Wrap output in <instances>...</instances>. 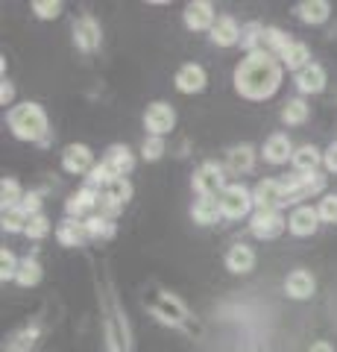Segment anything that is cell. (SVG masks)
Segmentation results:
<instances>
[{
  "label": "cell",
  "instance_id": "30bf717a",
  "mask_svg": "<svg viewBox=\"0 0 337 352\" xmlns=\"http://www.w3.org/2000/svg\"><path fill=\"white\" fill-rule=\"evenodd\" d=\"M320 223L323 220H320L317 206H297L288 214V232L297 238H311L320 229Z\"/></svg>",
  "mask_w": 337,
  "mask_h": 352
},
{
  "label": "cell",
  "instance_id": "7c38bea8",
  "mask_svg": "<svg viewBox=\"0 0 337 352\" xmlns=\"http://www.w3.org/2000/svg\"><path fill=\"white\" fill-rule=\"evenodd\" d=\"M103 203V194L91 188V185H85V188H80L77 194L68 197V203H65V212H68V217H77V220H85L94 214V208H100Z\"/></svg>",
  "mask_w": 337,
  "mask_h": 352
},
{
  "label": "cell",
  "instance_id": "5b68a950",
  "mask_svg": "<svg viewBox=\"0 0 337 352\" xmlns=\"http://www.w3.org/2000/svg\"><path fill=\"white\" fill-rule=\"evenodd\" d=\"M288 229V217H281L279 208H255L249 217V232L261 241H273Z\"/></svg>",
  "mask_w": 337,
  "mask_h": 352
},
{
  "label": "cell",
  "instance_id": "bcb514c9",
  "mask_svg": "<svg viewBox=\"0 0 337 352\" xmlns=\"http://www.w3.org/2000/svg\"><path fill=\"white\" fill-rule=\"evenodd\" d=\"M308 352H334V346L329 344V340H317V344H311Z\"/></svg>",
  "mask_w": 337,
  "mask_h": 352
},
{
  "label": "cell",
  "instance_id": "603a6c76",
  "mask_svg": "<svg viewBox=\"0 0 337 352\" xmlns=\"http://www.w3.org/2000/svg\"><path fill=\"white\" fill-rule=\"evenodd\" d=\"M56 241L62 247H82L85 241H91L89 232H85V223L77 217H65L56 226Z\"/></svg>",
  "mask_w": 337,
  "mask_h": 352
},
{
  "label": "cell",
  "instance_id": "d4e9b609",
  "mask_svg": "<svg viewBox=\"0 0 337 352\" xmlns=\"http://www.w3.org/2000/svg\"><path fill=\"white\" fill-rule=\"evenodd\" d=\"M106 164H108V170H112L115 176H126L129 170L135 168V153L129 150L126 144H112L106 150V159H103Z\"/></svg>",
  "mask_w": 337,
  "mask_h": 352
},
{
  "label": "cell",
  "instance_id": "7a4b0ae2",
  "mask_svg": "<svg viewBox=\"0 0 337 352\" xmlns=\"http://www.w3.org/2000/svg\"><path fill=\"white\" fill-rule=\"evenodd\" d=\"M6 124H9V129H12V135L18 141H38V144H45L47 135H50L47 112L38 103H18V106H12L9 109V115H6Z\"/></svg>",
  "mask_w": 337,
  "mask_h": 352
},
{
  "label": "cell",
  "instance_id": "8fae6325",
  "mask_svg": "<svg viewBox=\"0 0 337 352\" xmlns=\"http://www.w3.org/2000/svg\"><path fill=\"white\" fill-rule=\"evenodd\" d=\"M153 314L159 317V323L165 326H185L188 323V305H185L176 294H165L153 302Z\"/></svg>",
  "mask_w": 337,
  "mask_h": 352
},
{
  "label": "cell",
  "instance_id": "5bb4252c",
  "mask_svg": "<svg viewBox=\"0 0 337 352\" xmlns=\"http://www.w3.org/2000/svg\"><path fill=\"white\" fill-rule=\"evenodd\" d=\"M62 168L73 173V176H82V173H91L94 170V153L89 144H68L62 150Z\"/></svg>",
  "mask_w": 337,
  "mask_h": 352
},
{
  "label": "cell",
  "instance_id": "b9f144b4",
  "mask_svg": "<svg viewBox=\"0 0 337 352\" xmlns=\"http://www.w3.org/2000/svg\"><path fill=\"white\" fill-rule=\"evenodd\" d=\"M108 179H115V173L108 170V164H106V162L94 164V170L89 173V185H91V188H97V185H100V188H103V185H106Z\"/></svg>",
  "mask_w": 337,
  "mask_h": 352
},
{
  "label": "cell",
  "instance_id": "9a60e30c",
  "mask_svg": "<svg viewBox=\"0 0 337 352\" xmlns=\"http://www.w3.org/2000/svg\"><path fill=\"white\" fill-rule=\"evenodd\" d=\"M205 82H209V74H205V68L197 62L182 65L176 76H173V85H176V91H182V94H200Z\"/></svg>",
  "mask_w": 337,
  "mask_h": 352
},
{
  "label": "cell",
  "instance_id": "74e56055",
  "mask_svg": "<svg viewBox=\"0 0 337 352\" xmlns=\"http://www.w3.org/2000/svg\"><path fill=\"white\" fill-rule=\"evenodd\" d=\"M50 229H53V223H50V217L41 212V214H36V217H30V223H27V238H32V241H41V238H47L50 235Z\"/></svg>",
  "mask_w": 337,
  "mask_h": 352
},
{
  "label": "cell",
  "instance_id": "f1b7e54d",
  "mask_svg": "<svg viewBox=\"0 0 337 352\" xmlns=\"http://www.w3.org/2000/svg\"><path fill=\"white\" fill-rule=\"evenodd\" d=\"M308 118H311V106L305 103V97H290L285 109H281V124L288 126H302Z\"/></svg>",
  "mask_w": 337,
  "mask_h": 352
},
{
  "label": "cell",
  "instance_id": "44dd1931",
  "mask_svg": "<svg viewBox=\"0 0 337 352\" xmlns=\"http://www.w3.org/2000/svg\"><path fill=\"white\" fill-rule=\"evenodd\" d=\"M293 153H297V147L290 144V138L285 132H276V135H270L264 141V153H261V156L270 164H285L288 159H293Z\"/></svg>",
  "mask_w": 337,
  "mask_h": 352
},
{
  "label": "cell",
  "instance_id": "277c9868",
  "mask_svg": "<svg viewBox=\"0 0 337 352\" xmlns=\"http://www.w3.org/2000/svg\"><path fill=\"white\" fill-rule=\"evenodd\" d=\"M217 203H220V212L223 217H229V220H244L249 217V212H253V191L246 188V185L241 182H232V185H226V191L217 197Z\"/></svg>",
  "mask_w": 337,
  "mask_h": 352
},
{
  "label": "cell",
  "instance_id": "ee69618b",
  "mask_svg": "<svg viewBox=\"0 0 337 352\" xmlns=\"http://www.w3.org/2000/svg\"><path fill=\"white\" fill-rule=\"evenodd\" d=\"M323 164H325V170H332L337 173V144H332L329 150L323 153Z\"/></svg>",
  "mask_w": 337,
  "mask_h": 352
},
{
  "label": "cell",
  "instance_id": "836d02e7",
  "mask_svg": "<svg viewBox=\"0 0 337 352\" xmlns=\"http://www.w3.org/2000/svg\"><path fill=\"white\" fill-rule=\"evenodd\" d=\"M27 223H30V214L24 208H6L3 214H0V226H3V232H27Z\"/></svg>",
  "mask_w": 337,
  "mask_h": 352
},
{
  "label": "cell",
  "instance_id": "ffe728a7",
  "mask_svg": "<svg viewBox=\"0 0 337 352\" xmlns=\"http://www.w3.org/2000/svg\"><path fill=\"white\" fill-rule=\"evenodd\" d=\"M255 250L246 247V244H232L229 250H226V270L229 273H237V276H244V273L255 270Z\"/></svg>",
  "mask_w": 337,
  "mask_h": 352
},
{
  "label": "cell",
  "instance_id": "ab89813d",
  "mask_svg": "<svg viewBox=\"0 0 337 352\" xmlns=\"http://www.w3.org/2000/svg\"><path fill=\"white\" fill-rule=\"evenodd\" d=\"M32 12L41 21H53L62 15V3L59 0H32Z\"/></svg>",
  "mask_w": 337,
  "mask_h": 352
},
{
  "label": "cell",
  "instance_id": "7402d4cb",
  "mask_svg": "<svg viewBox=\"0 0 337 352\" xmlns=\"http://www.w3.org/2000/svg\"><path fill=\"white\" fill-rule=\"evenodd\" d=\"M297 18L302 21V24H325V21L332 18V3L329 0H299L297 3Z\"/></svg>",
  "mask_w": 337,
  "mask_h": 352
},
{
  "label": "cell",
  "instance_id": "d6a6232c",
  "mask_svg": "<svg viewBox=\"0 0 337 352\" xmlns=\"http://www.w3.org/2000/svg\"><path fill=\"white\" fill-rule=\"evenodd\" d=\"M38 335H41V329H38V326L21 329L18 335H12V340H6V352H30L32 346H36Z\"/></svg>",
  "mask_w": 337,
  "mask_h": 352
},
{
  "label": "cell",
  "instance_id": "e0dca14e",
  "mask_svg": "<svg viewBox=\"0 0 337 352\" xmlns=\"http://www.w3.org/2000/svg\"><path fill=\"white\" fill-rule=\"evenodd\" d=\"M241 32H244V27L237 24L232 15H220L217 24L211 27L209 38H211V44H217V47H235V44H241Z\"/></svg>",
  "mask_w": 337,
  "mask_h": 352
},
{
  "label": "cell",
  "instance_id": "6da1fadb",
  "mask_svg": "<svg viewBox=\"0 0 337 352\" xmlns=\"http://www.w3.org/2000/svg\"><path fill=\"white\" fill-rule=\"evenodd\" d=\"M281 68L285 65L279 62V56L267 50H255L246 53V59H241V65L235 68V91L244 97V100H267L273 97L281 85Z\"/></svg>",
  "mask_w": 337,
  "mask_h": 352
},
{
  "label": "cell",
  "instance_id": "cb8c5ba5",
  "mask_svg": "<svg viewBox=\"0 0 337 352\" xmlns=\"http://www.w3.org/2000/svg\"><path fill=\"white\" fill-rule=\"evenodd\" d=\"M255 159H258V153L253 144H235L226 153V168L232 173H249L255 168Z\"/></svg>",
  "mask_w": 337,
  "mask_h": 352
},
{
  "label": "cell",
  "instance_id": "f546056e",
  "mask_svg": "<svg viewBox=\"0 0 337 352\" xmlns=\"http://www.w3.org/2000/svg\"><path fill=\"white\" fill-rule=\"evenodd\" d=\"M82 223H85V232H89V238H94V241H108V238H115V220H112V217H106V214H91V217H85Z\"/></svg>",
  "mask_w": 337,
  "mask_h": 352
},
{
  "label": "cell",
  "instance_id": "9c48e42d",
  "mask_svg": "<svg viewBox=\"0 0 337 352\" xmlns=\"http://www.w3.org/2000/svg\"><path fill=\"white\" fill-rule=\"evenodd\" d=\"M182 18L191 32H211V27L217 24L220 15L214 12V3H209V0H191V3L185 6Z\"/></svg>",
  "mask_w": 337,
  "mask_h": 352
},
{
  "label": "cell",
  "instance_id": "d590c367",
  "mask_svg": "<svg viewBox=\"0 0 337 352\" xmlns=\"http://www.w3.org/2000/svg\"><path fill=\"white\" fill-rule=\"evenodd\" d=\"M264 24H258V21H249V24H244V32H241V47L246 53H255L261 50V41H264Z\"/></svg>",
  "mask_w": 337,
  "mask_h": 352
},
{
  "label": "cell",
  "instance_id": "7bdbcfd3",
  "mask_svg": "<svg viewBox=\"0 0 337 352\" xmlns=\"http://www.w3.org/2000/svg\"><path fill=\"white\" fill-rule=\"evenodd\" d=\"M21 208L30 214V217H36V214H41V194L38 191H30V194H24V203H21Z\"/></svg>",
  "mask_w": 337,
  "mask_h": 352
},
{
  "label": "cell",
  "instance_id": "52a82bcc",
  "mask_svg": "<svg viewBox=\"0 0 337 352\" xmlns=\"http://www.w3.org/2000/svg\"><path fill=\"white\" fill-rule=\"evenodd\" d=\"M132 200V185H129L126 176H115L103 185V203H100V214L115 217L121 208Z\"/></svg>",
  "mask_w": 337,
  "mask_h": 352
},
{
  "label": "cell",
  "instance_id": "1f68e13d",
  "mask_svg": "<svg viewBox=\"0 0 337 352\" xmlns=\"http://www.w3.org/2000/svg\"><path fill=\"white\" fill-rule=\"evenodd\" d=\"M293 44V38L288 36L285 30H279V27H267L264 30V41H261V50H267V53H273V56H281L288 47Z\"/></svg>",
  "mask_w": 337,
  "mask_h": 352
},
{
  "label": "cell",
  "instance_id": "4fadbf2b",
  "mask_svg": "<svg viewBox=\"0 0 337 352\" xmlns=\"http://www.w3.org/2000/svg\"><path fill=\"white\" fill-rule=\"evenodd\" d=\"M103 41V30H100V21L94 15H82L77 24H73V44L82 50V53H94Z\"/></svg>",
  "mask_w": 337,
  "mask_h": 352
},
{
  "label": "cell",
  "instance_id": "2e32d148",
  "mask_svg": "<svg viewBox=\"0 0 337 352\" xmlns=\"http://www.w3.org/2000/svg\"><path fill=\"white\" fill-rule=\"evenodd\" d=\"M255 208H285V185L281 179H261L253 188Z\"/></svg>",
  "mask_w": 337,
  "mask_h": 352
},
{
  "label": "cell",
  "instance_id": "8d00e7d4",
  "mask_svg": "<svg viewBox=\"0 0 337 352\" xmlns=\"http://www.w3.org/2000/svg\"><path fill=\"white\" fill-rule=\"evenodd\" d=\"M165 153H167V144H165V138H159V135H147L144 144H141V159L144 162H159Z\"/></svg>",
  "mask_w": 337,
  "mask_h": 352
},
{
  "label": "cell",
  "instance_id": "ba28073f",
  "mask_svg": "<svg viewBox=\"0 0 337 352\" xmlns=\"http://www.w3.org/2000/svg\"><path fill=\"white\" fill-rule=\"evenodd\" d=\"M173 126H176V112H173L170 103L156 100V103L147 106V112H144V129L150 132V135L165 138Z\"/></svg>",
  "mask_w": 337,
  "mask_h": 352
},
{
  "label": "cell",
  "instance_id": "8992f818",
  "mask_svg": "<svg viewBox=\"0 0 337 352\" xmlns=\"http://www.w3.org/2000/svg\"><path fill=\"white\" fill-rule=\"evenodd\" d=\"M194 191L200 197H220L226 191V176H223V168L217 162H205L194 170Z\"/></svg>",
  "mask_w": 337,
  "mask_h": 352
},
{
  "label": "cell",
  "instance_id": "f6af8a7d",
  "mask_svg": "<svg viewBox=\"0 0 337 352\" xmlns=\"http://www.w3.org/2000/svg\"><path fill=\"white\" fill-rule=\"evenodd\" d=\"M12 97H15V88H12V82H0V106H9L12 103Z\"/></svg>",
  "mask_w": 337,
  "mask_h": 352
},
{
  "label": "cell",
  "instance_id": "4316f807",
  "mask_svg": "<svg viewBox=\"0 0 337 352\" xmlns=\"http://www.w3.org/2000/svg\"><path fill=\"white\" fill-rule=\"evenodd\" d=\"M279 62L285 65L288 71H293V74H299L302 68H308L311 65V50H308V44H302V41H293L290 47L281 53L279 56Z\"/></svg>",
  "mask_w": 337,
  "mask_h": 352
},
{
  "label": "cell",
  "instance_id": "e575fe53",
  "mask_svg": "<svg viewBox=\"0 0 337 352\" xmlns=\"http://www.w3.org/2000/svg\"><path fill=\"white\" fill-rule=\"evenodd\" d=\"M21 203H24V188L18 185V179H3L0 182V206L6 208H18Z\"/></svg>",
  "mask_w": 337,
  "mask_h": 352
},
{
  "label": "cell",
  "instance_id": "7dc6e473",
  "mask_svg": "<svg viewBox=\"0 0 337 352\" xmlns=\"http://www.w3.org/2000/svg\"><path fill=\"white\" fill-rule=\"evenodd\" d=\"M112 352H115V349H112Z\"/></svg>",
  "mask_w": 337,
  "mask_h": 352
},
{
  "label": "cell",
  "instance_id": "3957f363",
  "mask_svg": "<svg viewBox=\"0 0 337 352\" xmlns=\"http://www.w3.org/2000/svg\"><path fill=\"white\" fill-rule=\"evenodd\" d=\"M281 185H285V206L297 208L302 200H308V197H317V194L325 191V176L320 170H314V173H293V176H285Z\"/></svg>",
  "mask_w": 337,
  "mask_h": 352
},
{
  "label": "cell",
  "instance_id": "484cf974",
  "mask_svg": "<svg viewBox=\"0 0 337 352\" xmlns=\"http://www.w3.org/2000/svg\"><path fill=\"white\" fill-rule=\"evenodd\" d=\"M191 217H194V223H200V226H214L217 220L223 217L217 197H200V200H194V206H191Z\"/></svg>",
  "mask_w": 337,
  "mask_h": 352
},
{
  "label": "cell",
  "instance_id": "f35d334b",
  "mask_svg": "<svg viewBox=\"0 0 337 352\" xmlns=\"http://www.w3.org/2000/svg\"><path fill=\"white\" fill-rule=\"evenodd\" d=\"M18 258H15V252L12 250H0V279L3 282H12L15 276H18Z\"/></svg>",
  "mask_w": 337,
  "mask_h": 352
},
{
  "label": "cell",
  "instance_id": "4dcf8cb0",
  "mask_svg": "<svg viewBox=\"0 0 337 352\" xmlns=\"http://www.w3.org/2000/svg\"><path fill=\"white\" fill-rule=\"evenodd\" d=\"M41 264H38V258H32V256H27V258H21V264H18V276H15V282L21 285V288H36V285L41 282Z\"/></svg>",
  "mask_w": 337,
  "mask_h": 352
},
{
  "label": "cell",
  "instance_id": "83f0119b",
  "mask_svg": "<svg viewBox=\"0 0 337 352\" xmlns=\"http://www.w3.org/2000/svg\"><path fill=\"white\" fill-rule=\"evenodd\" d=\"M290 162H293V170L297 173H314L323 164V153L314 144H302V147H297Z\"/></svg>",
  "mask_w": 337,
  "mask_h": 352
},
{
  "label": "cell",
  "instance_id": "d6986e66",
  "mask_svg": "<svg viewBox=\"0 0 337 352\" xmlns=\"http://www.w3.org/2000/svg\"><path fill=\"white\" fill-rule=\"evenodd\" d=\"M314 291H317V282H314V276L308 270H290L288 279H285V294L290 296V300H311Z\"/></svg>",
  "mask_w": 337,
  "mask_h": 352
},
{
  "label": "cell",
  "instance_id": "ac0fdd59",
  "mask_svg": "<svg viewBox=\"0 0 337 352\" xmlns=\"http://www.w3.org/2000/svg\"><path fill=\"white\" fill-rule=\"evenodd\" d=\"M293 82H297L299 94H320L325 82H329V76H325V68L317 62H311L308 68H302L299 74H293Z\"/></svg>",
  "mask_w": 337,
  "mask_h": 352
},
{
  "label": "cell",
  "instance_id": "60d3db41",
  "mask_svg": "<svg viewBox=\"0 0 337 352\" xmlns=\"http://www.w3.org/2000/svg\"><path fill=\"white\" fill-rule=\"evenodd\" d=\"M317 212L323 223H337V194H323V200L317 203Z\"/></svg>",
  "mask_w": 337,
  "mask_h": 352
}]
</instances>
